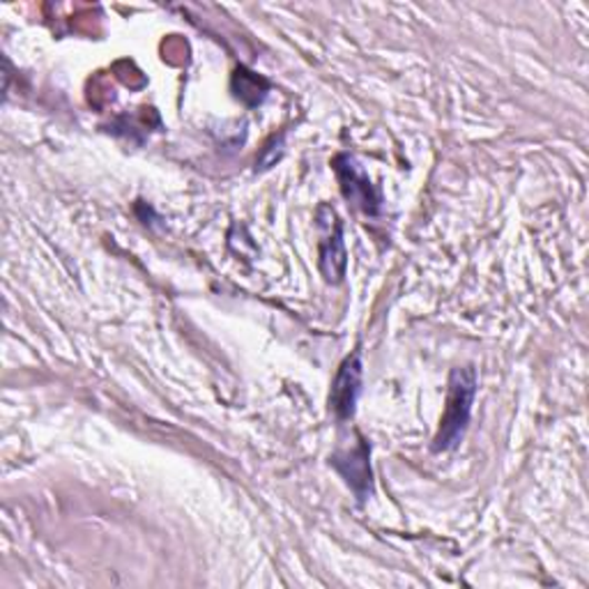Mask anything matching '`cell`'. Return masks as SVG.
<instances>
[{
	"label": "cell",
	"instance_id": "277c9868",
	"mask_svg": "<svg viewBox=\"0 0 589 589\" xmlns=\"http://www.w3.org/2000/svg\"><path fill=\"white\" fill-rule=\"evenodd\" d=\"M359 391H362V359H359V352H352L341 365L330 395V406L339 419L352 417Z\"/></svg>",
	"mask_w": 589,
	"mask_h": 589
},
{
	"label": "cell",
	"instance_id": "6da1fadb",
	"mask_svg": "<svg viewBox=\"0 0 589 589\" xmlns=\"http://www.w3.org/2000/svg\"><path fill=\"white\" fill-rule=\"evenodd\" d=\"M477 395V373L475 369H453L449 378L447 406L440 419V431L433 440V451H449L463 440L468 421L472 415V401Z\"/></svg>",
	"mask_w": 589,
	"mask_h": 589
},
{
	"label": "cell",
	"instance_id": "8992f818",
	"mask_svg": "<svg viewBox=\"0 0 589 589\" xmlns=\"http://www.w3.org/2000/svg\"><path fill=\"white\" fill-rule=\"evenodd\" d=\"M240 81V97H242V100H247V94H253V104L256 102H260V100H263V92H266V88H258V83H260V79L258 77H253V74H249V72H238V77H236V83Z\"/></svg>",
	"mask_w": 589,
	"mask_h": 589
},
{
	"label": "cell",
	"instance_id": "5b68a950",
	"mask_svg": "<svg viewBox=\"0 0 589 589\" xmlns=\"http://www.w3.org/2000/svg\"><path fill=\"white\" fill-rule=\"evenodd\" d=\"M335 468L343 475V479L352 486L355 493L365 496L371 486V466H369V447L367 442L359 438L355 447L339 451L332 458Z\"/></svg>",
	"mask_w": 589,
	"mask_h": 589
},
{
	"label": "cell",
	"instance_id": "7a4b0ae2",
	"mask_svg": "<svg viewBox=\"0 0 589 589\" xmlns=\"http://www.w3.org/2000/svg\"><path fill=\"white\" fill-rule=\"evenodd\" d=\"M318 226H320V272L330 283H339L346 277V266H348L341 221L330 206H320Z\"/></svg>",
	"mask_w": 589,
	"mask_h": 589
},
{
	"label": "cell",
	"instance_id": "3957f363",
	"mask_svg": "<svg viewBox=\"0 0 589 589\" xmlns=\"http://www.w3.org/2000/svg\"><path fill=\"white\" fill-rule=\"evenodd\" d=\"M335 169L346 199L367 214H376L380 208V193L371 184L367 171L359 167L357 159L350 154H339L335 159Z\"/></svg>",
	"mask_w": 589,
	"mask_h": 589
}]
</instances>
